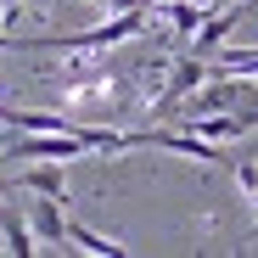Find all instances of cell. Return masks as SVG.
Returning <instances> with one entry per match:
<instances>
[{
    "label": "cell",
    "mask_w": 258,
    "mask_h": 258,
    "mask_svg": "<svg viewBox=\"0 0 258 258\" xmlns=\"http://www.w3.org/2000/svg\"><path fill=\"white\" fill-rule=\"evenodd\" d=\"M28 197H34V202L23 208V219H28L39 252H73V247H68V213H62V197H39V191H28Z\"/></svg>",
    "instance_id": "obj_1"
},
{
    "label": "cell",
    "mask_w": 258,
    "mask_h": 258,
    "mask_svg": "<svg viewBox=\"0 0 258 258\" xmlns=\"http://www.w3.org/2000/svg\"><path fill=\"white\" fill-rule=\"evenodd\" d=\"M6 191H39V197H62L68 202V174H62V163H28L23 168V174H6V180H0V197H6Z\"/></svg>",
    "instance_id": "obj_2"
},
{
    "label": "cell",
    "mask_w": 258,
    "mask_h": 258,
    "mask_svg": "<svg viewBox=\"0 0 258 258\" xmlns=\"http://www.w3.org/2000/svg\"><path fill=\"white\" fill-rule=\"evenodd\" d=\"M0 252H12V258H34L39 252V241H34V230L23 219V208H12L6 219H0Z\"/></svg>",
    "instance_id": "obj_3"
},
{
    "label": "cell",
    "mask_w": 258,
    "mask_h": 258,
    "mask_svg": "<svg viewBox=\"0 0 258 258\" xmlns=\"http://www.w3.org/2000/svg\"><path fill=\"white\" fill-rule=\"evenodd\" d=\"M68 241H73V247H84V252H96V258H123V252H129L118 236H101V230L79 225V219H68Z\"/></svg>",
    "instance_id": "obj_4"
},
{
    "label": "cell",
    "mask_w": 258,
    "mask_h": 258,
    "mask_svg": "<svg viewBox=\"0 0 258 258\" xmlns=\"http://www.w3.org/2000/svg\"><path fill=\"white\" fill-rule=\"evenodd\" d=\"M107 12H129V6H146V0H101Z\"/></svg>",
    "instance_id": "obj_5"
},
{
    "label": "cell",
    "mask_w": 258,
    "mask_h": 258,
    "mask_svg": "<svg viewBox=\"0 0 258 258\" xmlns=\"http://www.w3.org/2000/svg\"><path fill=\"white\" fill-rule=\"evenodd\" d=\"M252 202H258V197H252ZM252 241H258V230H252Z\"/></svg>",
    "instance_id": "obj_6"
}]
</instances>
